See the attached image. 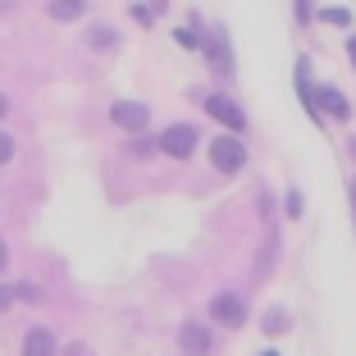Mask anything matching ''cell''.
<instances>
[{
  "label": "cell",
  "mask_w": 356,
  "mask_h": 356,
  "mask_svg": "<svg viewBox=\"0 0 356 356\" xmlns=\"http://www.w3.org/2000/svg\"><path fill=\"white\" fill-rule=\"evenodd\" d=\"M210 165L224 169V174H238V169L247 165V147H242L238 137H215V142H210Z\"/></svg>",
  "instance_id": "cell-1"
},
{
  "label": "cell",
  "mask_w": 356,
  "mask_h": 356,
  "mask_svg": "<svg viewBox=\"0 0 356 356\" xmlns=\"http://www.w3.org/2000/svg\"><path fill=\"white\" fill-rule=\"evenodd\" d=\"M206 115H210V119H220L229 133H242V128H247V115H242V105H238V101H229V96H220V92H210V96H206Z\"/></svg>",
  "instance_id": "cell-2"
},
{
  "label": "cell",
  "mask_w": 356,
  "mask_h": 356,
  "mask_svg": "<svg viewBox=\"0 0 356 356\" xmlns=\"http://www.w3.org/2000/svg\"><path fill=\"white\" fill-rule=\"evenodd\" d=\"M192 147H197V128H188V124H174V128H165L160 133V151L165 156H192Z\"/></svg>",
  "instance_id": "cell-3"
},
{
  "label": "cell",
  "mask_w": 356,
  "mask_h": 356,
  "mask_svg": "<svg viewBox=\"0 0 356 356\" xmlns=\"http://www.w3.org/2000/svg\"><path fill=\"white\" fill-rule=\"evenodd\" d=\"M110 119H115L119 128H128V133H142V128H147V105L142 101H115L110 105Z\"/></svg>",
  "instance_id": "cell-4"
},
{
  "label": "cell",
  "mask_w": 356,
  "mask_h": 356,
  "mask_svg": "<svg viewBox=\"0 0 356 356\" xmlns=\"http://www.w3.org/2000/svg\"><path fill=\"white\" fill-rule=\"evenodd\" d=\"M315 115H329V119H347L352 115V105H347V96L338 92V87H320V92H315Z\"/></svg>",
  "instance_id": "cell-5"
},
{
  "label": "cell",
  "mask_w": 356,
  "mask_h": 356,
  "mask_svg": "<svg viewBox=\"0 0 356 356\" xmlns=\"http://www.w3.org/2000/svg\"><path fill=\"white\" fill-rule=\"evenodd\" d=\"M210 311H215V320L229 325V329H238L242 320H247V306H242V297H233V293H220L215 302H210Z\"/></svg>",
  "instance_id": "cell-6"
},
{
  "label": "cell",
  "mask_w": 356,
  "mask_h": 356,
  "mask_svg": "<svg viewBox=\"0 0 356 356\" xmlns=\"http://www.w3.org/2000/svg\"><path fill=\"white\" fill-rule=\"evenodd\" d=\"M178 338H183V352H188V356H210V329L206 325L188 320V325L178 329Z\"/></svg>",
  "instance_id": "cell-7"
},
{
  "label": "cell",
  "mask_w": 356,
  "mask_h": 356,
  "mask_svg": "<svg viewBox=\"0 0 356 356\" xmlns=\"http://www.w3.org/2000/svg\"><path fill=\"white\" fill-rule=\"evenodd\" d=\"M23 356H55V334L51 329H28L23 334Z\"/></svg>",
  "instance_id": "cell-8"
},
{
  "label": "cell",
  "mask_w": 356,
  "mask_h": 356,
  "mask_svg": "<svg viewBox=\"0 0 356 356\" xmlns=\"http://www.w3.org/2000/svg\"><path fill=\"white\" fill-rule=\"evenodd\" d=\"M87 10V5H83V0H55V5H51V14H55V19H78V14H83Z\"/></svg>",
  "instance_id": "cell-9"
},
{
  "label": "cell",
  "mask_w": 356,
  "mask_h": 356,
  "mask_svg": "<svg viewBox=\"0 0 356 356\" xmlns=\"http://www.w3.org/2000/svg\"><path fill=\"white\" fill-rule=\"evenodd\" d=\"M325 23H338V28H347V23H352V10H347V5H325Z\"/></svg>",
  "instance_id": "cell-10"
},
{
  "label": "cell",
  "mask_w": 356,
  "mask_h": 356,
  "mask_svg": "<svg viewBox=\"0 0 356 356\" xmlns=\"http://www.w3.org/2000/svg\"><path fill=\"white\" fill-rule=\"evenodd\" d=\"M283 329H288V315H283L279 306H274V311L265 315V334H283Z\"/></svg>",
  "instance_id": "cell-11"
},
{
  "label": "cell",
  "mask_w": 356,
  "mask_h": 356,
  "mask_svg": "<svg viewBox=\"0 0 356 356\" xmlns=\"http://www.w3.org/2000/svg\"><path fill=\"white\" fill-rule=\"evenodd\" d=\"M160 10H165V5H133V19H137V23H151Z\"/></svg>",
  "instance_id": "cell-12"
},
{
  "label": "cell",
  "mask_w": 356,
  "mask_h": 356,
  "mask_svg": "<svg viewBox=\"0 0 356 356\" xmlns=\"http://www.w3.org/2000/svg\"><path fill=\"white\" fill-rule=\"evenodd\" d=\"M10 160H14V137L0 133V165H10Z\"/></svg>",
  "instance_id": "cell-13"
},
{
  "label": "cell",
  "mask_w": 356,
  "mask_h": 356,
  "mask_svg": "<svg viewBox=\"0 0 356 356\" xmlns=\"http://www.w3.org/2000/svg\"><path fill=\"white\" fill-rule=\"evenodd\" d=\"M293 10H297V23H311L315 19V5H306V0H297Z\"/></svg>",
  "instance_id": "cell-14"
},
{
  "label": "cell",
  "mask_w": 356,
  "mask_h": 356,
  "mask_svg": "<svg viewBox=\"0 0 356 356\" xmlns=\"http://www.w3.org/2000/svg\"><path fill=\"white\" fill-rule=\"evenodd\" d=\"M283 210H288V215H302V197H297V192H288V197H283Z\"/></svg>",
  "instance_id": "cell-15"
},
{
  "label": "cell",
  "mask_w": 356,
  "mask_h": 356,
  "mask_svg": "<svg viewBox=\"0 0 356 356\" xmlns=\"http://www.w3.org/2000/svg\"><path fill=\"white\" fill-rule=\"evenodd\" d=\"M14 297H23V302H37V297H42V293H37L32 283H19V288H14Z\"/></svg>",
  "instance_id": "cell-16"
},
{
  "label": "cell",
  "mask_w": 356,
  "mask_h": 356,
  "mask_svg": "<svg viewBox=\"0 0 356 356\" xmlns=\"http://www.w3.org/2000/svg\"><path fill=\"white\" fill-rule=\"evenodd\" d=\"M10 302H14V288H0V311H5Z\"/></svg>",
  "instance_id": "cell-17"
},
{
  "label": "cell",
  "mask_w": 356,
  "mask_h": 356,
  "mask_svg": "<svg viewBox=\"0 0 356 356\" xmlns=\"http://www.w3.org/2000/svg\"><path fill=\"white\" fill-rule=\"evenodd\" d=\"M5 265H10V247H5V242H0V270H5Z\"/></svg>",
  "instance_id": "cell-18"
},
{
  "label": "cell",
  "mask_w": 356,
  "mask_h": 356,
  "mask_svg": "<svg viewBox=\"0 0 356 356\" xmlns=\"http://www.w3.org/2000/svg\"><path fill=\"white\" fill-rule=\"evenodd\" d=\"M347 60L356 64V37H352V42H347Z\"/></svg>",
  "instance_id": "cell-19"
},
{
  "label": "cell",
  "mask_w": 356,
  "mask_h": 356,
  "mask_svg": "<svg viewBox=\"0 0 356 356\" xmlns=\"http://www.w3.org/2000/svg\"><path fill=\"white\" fill-rule=\"evenodd\" d=\"M347 192H352V215H356V178H352V188H347Z\"/></svg>",
  "instance_id": "cell-20"
},
{
  "label": "cell",
  "mask_w": 356,
  "mask_h": 356,
  "mask_svg": "<svg viewBox=\"0 0 356 356\" xmlns=\"http://www.w3.org/2000/svg\"><path fill=\"white\" fill-rule=\"evenodd\" d=\"M5 110H10V101H5V96H0V119H5Z\"/></svg>",
  "instance_id": "cell-21"
},
{
  "label": "cell",
  "mask_w": 356,
  "mask_h": 356,
  "mask_svg": "<svg viewBox=\"0 0 356 356\" xmlns=\"http://www.w3.org/2000/svg\"><path fill=\"white\" fill-rule=\"evenodd\" d=\"M261 356H279V352H261Z\"/></svg>",
  "instance_id": "cell-22"
},
{
  "label": "cell",
  "mask_w": 356,
  "mask_h": 356,
  "mask_svg": "<svg viewBox=\"0 0 356 356\" xmlns=\"http://www.w3.org/2000/svg\"><path fill=\"white\" fill-rule=\"evenodd\" d=\"M352 151H356V142H352Z\"/></svg>",
  "instance_id": "cell-23"
}]
</instances>
